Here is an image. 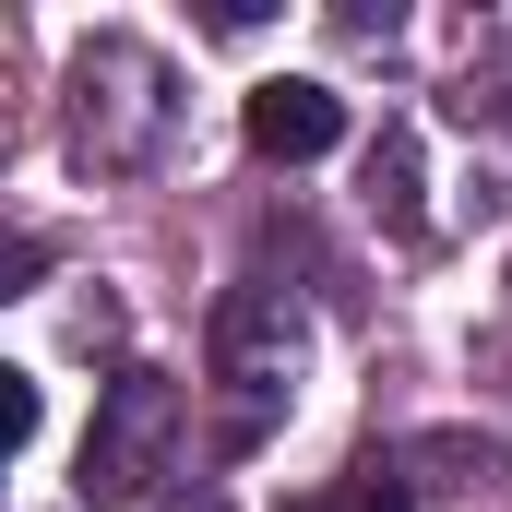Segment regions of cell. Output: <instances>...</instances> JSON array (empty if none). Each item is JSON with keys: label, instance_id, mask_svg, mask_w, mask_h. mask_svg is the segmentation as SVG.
Masks as SVG:
<instances>
[{"label": "cell", "instance_id": "cell-1", "mask_svg": "<svg viewBox=\"0 0 512 512\" xmlns=\"http://www.w3.org/2000/svg\"><path fill=\"white\" fill-rule=\"evenodd\" d=\"M179 120H191V96H179V60H167V48H143V36H84V48H72V72H60L72 167H96V179H155V167L179 155Z\"/></svg>", "mask_w": 512, "mask_h": 512}, {"label": "cell", "instance_id": "cell-2", "mask_svg": "<svg viewBox=\"0 0 512 512\" xmlns=\"http://www.w3.org/2000/svg\"><path fill=\"white\" fill-rule=\"evenodd\" d=\"M203 370H215V441L251 453L262 429L298 405V382H310V310H298L286 286H227Z\"/></svg>", "mask_w": 512, "mask_h": 512}, {"label": "cell", "instance_id": "cell-3", "mask_svg": "<svg viewBox=\"0 0 512 512\" xmlns=\"http://www.w3.org/2000/svg\"><path fill=\"white\" fill-rule=\"evenodd\" d=\"M179 429H191V393L167 382V370H120V382L96 393V417H84L72 489H84L96 512H143L155 477L179 465Z\"/></svg>", "mask_w": 512, "mask_h": 512}, {"label": "cell", "instance_id": "cell-4", "mask_svg": "<svg viewBox=\"0 0 512 512\" xmlns=\"http://www.w3.org/2000/svg\"><path fill=\"white\" fill-rule=\"evenodd\" d=\"M334 143H346V96H334V84H262L251 96V155L310 167V155H334Z\"/></svg>", "mask_w": 512, "mask_h": 512}, {"label": "cell", "instance_id": "cell-5", "mask_svg": "<svg viewBox=\"0 0 512 512\" xmlns=\"http://www.w3.org/2000/svg\"><path fill=\"white\" fill-rule=\"evenodd\" d=\"M370 215H382L393 239H429V215H417V143H405V131L370 143Z\"/></svg>", "mask_w": 512, "mask_h": 512}, {"label": "cell", "instance_id": "cell-6", "mask_svg": "<svg viewBox=\"0 0 512 512\" xmlns=\"http://www.w3.org/2000/svg\"><path fill=\"white\" fill-rule=\"evenodd\" d=\"M286 512H405V477L393 465H346V477H322L310 501H286Z\"/></svg>", "mask_w": 512, "mask_h": 512}, {"label": "cell", "instance_id": "cell-7", "mask_svg": "<svg viewBox=\"0 0 512 512\" xmlns=\"http://www.w3.org/2000/svg\"><path fill=\"white\" fill-rule=\"evenodd\" d=\"M0 441L36 453V370H0Z\"/></svg>", "mask_w": 512, "mask_h": 512}, {"label": "cell", "instance_id": "cell-8", "mask_svg": "<svg viewBox=\"0 0 512 512\" xmlns=\"http://www.w3.org/2000/svg\"><path fill=\"white\" fill-rule=\"evenodd\" d=\"M453 120H501V131H512V84H465V96H453Z\"/></svg>", "mask_w": 512, "mask_h": 512}, {"label": "cell", "instance_id": "cell-9", "mask_svg": "<svg viewBox=\"0 0 512 512\" xmlns=\"http://www.w3.org/2000/svg\"><path fill=\"white\" fill-rule=\"evenodd\" d=\"M191 512H227V501H191Z\"/></svg>", "mask_w": 512, "mask_h": 512}]
</instances>
